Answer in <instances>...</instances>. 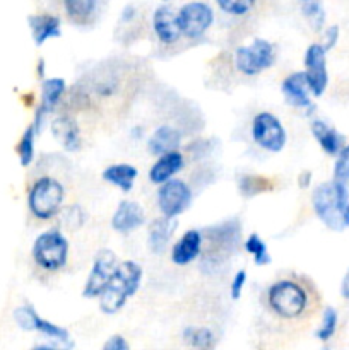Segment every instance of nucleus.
Returning <instances> with one entry per match:
<instances>
[{
    "label": "nucleus",
    "instance_id": "obj_1",
    "mask_svg": "<svg viewBox=\"0 0 349 350\" xmlns=\"http://www.w3.org/2000/svg\"><path fill=\"white\" fill-rule=\"evenodd\" d=\"M311 207L325 228L342 232L346 208L349 207V187L334 180L322 181L311 191Z\"/></svg>",
    "mask_w": 349,
    "mask_h": 350
},
{
    "label": "nucleus",
    "instance_id": "obj_2",
    "mask_svg": "<svg viewBox=\"0 0 349 350\" xmlns=\"http://www.w3.org/2000/svg\"><path fill=\"white\" fill-rule=\"evenodd\" d=\"M142 267L132 260L118 263L105 293L99 296V310L105 314H116L123 310L127 301L135 296L142 284Z\"/></svg>",
    "mask_w": 349,
    "mask_h": 350
},
{
    "label": "nucleus",
    "instance_id": "obj_3",
    "mask_svg": "<svg viewBox=\"0 0 349 350\" xmlns=\"http://www.w3.org/2000/svg\"><path fill=\"white\" fill-rule=\"evenodd\" d=\"M310 297L305 287L296 280L281 279L267 289V304L276 317L283 320H296L307 311Z\"/></svg>",
    "mask_w": 349,
    "mask_h": 350
},
{
    "label": "nucleus",
    "instance_id": "obj_4",
    "mask_svg": "<svg viewBox=\"0 0 349 350\" xmlns=\"http://www.w3.org/2000/svg\"><path fill=\"white\" fill-rule=\"evenodd\" d=\"M65 188L57 178L40 176L27 190V208L38 221H51L62 211Z\"/></svg>",
    "mask_w": 349,
    "mask_h": 350
},
{
    "label": "nucleus",
    "instance_id": "obj_5",
    "mask_svg": "<svg viewBox=\"0 0 349 350\" xmlns=\"http://www.w3.org/2000/svg\"><path fill=\"white\" fill-rule=\"evenodd\" d=\"M68 239L60 229H47L36 236L31 248V256L38 269L44 272H58L68 262Z\"/></svg>",
    "mask_w": 349,
    "mask_h": 350
},
{
    "label": "nucleus",
    "instance_id": "obj_6",
    "mask_svg": "<svg viewBox=\"0 0 349 350\" xmlns=\"http://www.w3.org/2000/svg\"><path fill=\"white\" fill-rule=\"evenodd\" d=\"M276 62V50L270 41L255 38L248 46H240L235 51V67L243 75L255 77L270 68Z\"/></svg>",
    "mask_w": 349,
    "mask_h": 350
},
{
    "label": "nucleus",
    "instance_id": "obj_7",
    "mask_svg": "<svg viewBox=\"0 0 349 350\" xmlns=\"http://www.w3.org/2000/svg\"><path fill=\"white\" fill-rule=\"evenodd\" d=\"M252 139L266 152L279 154L286 147L287 133L274 113L260 111L252 120Z\"/></svg>",
    "mask_w": 349,
    "mask_h": 350
},
{
    "label": "nucleus",
    "instance_id": "obj_8",
    "mask_svg": "<svg viewBox=\"0 0 349 350\" xmlns=\"http://www.w3.org/2000/svg\"><path fill=\"white\" fill-rule=\"evenodd\" d=\"M14 321L17 327L24 332H38L43 337L51 338V340L58 342V344H70V334L67 328L60 327V325L53 323L50 320H44L43 317L38 314L31 304H21L14 310Z\"/></svg>",
    "mask_w": 349,
    "mask_h": 350
},
{
    "label": "nucleus",
    "instance_id": "obj_9",
    "mask_svg": "<svg viewBox=\"0 0 349 350\" xmlns=\"http://www.w3.org/2000/svg\"><path fill=\"white\" fill-rule=\"evenodd\" d=\"M156 202L163 217L177 219L192 205V190L183 180L173 178L157 188Z\"/></svg>",
    "mask_w": 349,
    "mask_h": 350
},
{
    "label": "nucleus",
    "instance_id": "obj_10",
    "mask_svg": "<svg viewBox=\"0 0 349 350\" xmlns=\"http://www.w3.org/2000/svg\"><path fill=\"white\" fill-rule=\"evenodd\" d=\"M118 263V258H116L112 250H101L96 255L91 270H89L88 279L84 282V289H82V297L84 299H99V296L108 287Z\"/></svg>",
    "mask_w": 349,
    "mask_h": 350
},
{
    "label": "nucleus",
    "instance_id": "obj_11",
    "mask_svg": "<svg viewBox=\"0 0 349 350\" xmlns=\"http://www.w3.org/2000/svg\"><path fill=\"white\" fill-rule=\"evenodd\" d=\"M305 77L313 98H322L328 88V68L327 51L320 43H311L305 50L303 57Z\"/></svg>",
    "mask_w": 349,
    "mask_h": 350
},
{
    "label": "nucleus",
    "instance_id": "obj_12",
    "mask_svg": "<svg viewBox=\"0 0 349 350\" xmlns=\"http://www.w3.org/2000/svg\"><path fill=\"white\" fill-rule=\"evenodd\" d=\"M177 14L181 36L188 38V40L202 38L214 23V10L205 2L185 3Z\"/></svg>",
    "mask_w": 349,
    "mask_h": 350
},
{
    "label": "nucleus",
    "instance_id": "obj_13",
    "mask_svg": "<svg viewBox=\"0 0 349 350\" xmlns=\"http://www.w3.org/2000/svg\"><path fill=\"white\" fill-rule=\"evenodd\" d=\"M67 91V82L62 77H44L41 81V101L38 105L36 111H34V120L33 126L36 129V132L40 133L41 125H43V120L50 115L51 111H55L58 105H60L62 98L65 96Z\"/></svg>",
    "mask_w": 349,
    "mask_h": 350
},
{
    "label": "nucleus",
    "instance_id": "obj_14",
    "mask_svg": "<svg viewBox=\"0 0 349 350\" xmlns=\"http://www.w3.org/2000/svg\"><path fill=\"white\" fill-rule=\"evenodd\" d=\"M204 250V236L198 229H188L171 246V262L178 267L194 263Z\"/></svg>",
    "mask_w": 349,
    "mask_h": 350
},
{
    "label": "nucleus",
    "instance_id": "obj_15",
    "mask_svg": "<svg viewBox=\"0 0 349 350\" xmlns=\"http://www.w3.org/2000/svg\"><path fill=\"white\" fill-rule=\"evenodd\" d=\"M144 222H146V212L135 200H122L112 215L113 231L120 234H130L135 229L142 228Z\"/></svg>",
    "mask_w": 349,
    "mask_h": 350
},
{
    "label": "nucleus",
    "instance_id": "obj_16",
    "mask_svg": "<svg viewBox=\"0 0 349 350\" xmlns=\"http://www.w3.org/2000/svg\"><path fill=\"white\" fill-rule=\"evenodd\" d=\"M50 130L58 146L67 152H77L81 149V129L74 116L58 115L51 120Z\"/></svg>",
    "mask_w": 349,
    "mask_h": 350
},
{
    "label": "nucleus",
    "instance_id": "obj_17",
    "mask_svg": "<svg viewBox=\"0 0 349 350\" xmlns=\"http://www.w3.org/2000/svg\"><path fill=\"white\" fill-rule=\"evenodd\" d=\"M281 91H283V96L293 108L308 109V111L313 108L311 92L303 70L293 72V74L287 75L283 81V84H281Z\"/></svg>",
    "mask_w": 349,
    "mask_h": 350
},
{
    "label": "nucleus",
    "instance_id": "obj_18",
    "mask_svg": "<svg viewBox=\"0 0 349 350\" xmlns=\"http://www.w3.org/2000/svg\"><path fill=\"white\" fill-rule=\"evenodd\" d=\"M153 29L163 44H174L181 38L178 14L170 5H159L154 10Z\"/></svg>",
    "mask_w": 349,
    "mask_h": 350
},
{
    "label": "nucleus",
    "instance_id": "obj_19",
    "mask_svg": "<svg viewBox=\"0 0 349 350\" xmlns=\"http://www.w3.org/2000/svg\"><path fill=\"white\" fill-rule=\"evenodd\" d=\"M310 130L313 139L317 140V144L320 146V149L324 150L327 156L335 157L342 150V147L346 146V139L337 129H334L332 125H328L327 122L320 118L311 120Z\"/></svg>",
    "mask_w": 349,
    "mask_h": 350
},
{
    "label": "nucleus",
    "instance_id": "obj_20",
    "mask_svg": "<svg viewBox=\"0 0 349 350\" xmlns=\"http://www.w3.org/2000/svg\"><path fill=\"white\" fill-rule=\"evenodd\" d=\"M185 159L183 154L180 150H173V152L163 154L156 159V163L151 166L149 170V180L151 183L161 187L166 181L177 178V174L183 170Z\"/></svg>",
    "mask_w": 349,
    "mask_h": 350
},
{
    "label": "nucleus",
    "instance_id": "obj_21",
    "mask_svg": "<svg viewBox=\"0 0 349 350\" xmlns=\"http://www.w3.org/2000/svg\"><path fill=\"white\" fill-rule=\"evenodd\" d=\"M31 36L36 46H43L48 40L62 36V23L57 16L51 14H34L27 19Z\"/></svg>",
    "mask_w": 349,
    "mask_h": 350
},
{
    "label": "nucleus",
    "instance_id": "obj_22",
    "mask_svg": "<svg viewBox=\"0 0 349 350\" xmlns=\"http://www.w3.org/2000/svg\"><path fill=\"white\" fill-rule=\"evenodd\" d=\"M181 146V132L171 125H161L151 133L147 139V149L153 156L159 157L163 154L178 150Z\"/></svg>",
    "mask_w": 349,
    "mask_h": 350
},
{
    "label": "nucleus",
    "instance_id": "obj_23",
    "mask_svg": "<svg viewBox=\"0 0 349 350\" xmlns=\"http://www.w3.org/2000/svg\"><path fill=\"white\" fill-rule=\"evenodd\" d=\"M178 228L177 219L170 217H157L149 224V232H147V246L153 253L159 255L168 245L171 243V238L174 236V231Z\"/></svg>",
    "mask_w": 349,
    "mask_h": 350
},
{
    "label": "nucleus",
    "instance_id": "obj_24",
    "mask_svg": "<svg viewBox=\"0 0 349 350\" xmlns=\"http://www.w3.org/2000/svg\"><path fill=\"white\" fill-rule=\"evenodd\" d=\"M101 176L106 183L113 185L118 190H122L123 193H129L133 188V185H135L137 176H139V170L135 166H132V164L116 163L105 167Z\"/></svg>",
    "mask_w": 349,
    "mask_h": 350
},
{
    "label": "nucleus",
    "instance_id": "obj_25",
    "mask_svg": "<svg viewBox=\"0 0 349 350\" xmlns=\"http://www.w3.org/2000/svg\"><path fill=\"white\" fill-rule=\"evenodd\" d=\"M183 342L194 350H212L216 345V335L207 327H187L181 334Z\"/></svg>",
    "mask_w": 349,
    "mask_h": 350
},
{
    "label": "nucleus",
    "instance_id": "obj_26",
    "mask_svg": "<svg viewBox=\"0 0 349 350\" xmlns=\"http://www.w3.org/2000/svg\"><path fill=\"white\" fill-rule=\"evenodd\" d=\"M36 137L38 132L36 129L31 125L26 126V130L21 135L19 144H17V157H19V163L23 167H29L34 161V154H36Z\"/></svg>",
    "mask_w": 349,
    "mask_h": 350
},
{
    "label": "nucleus",
    "instance_id": "obj_27",
    "mask_svg": "<svg viewBox=\"0 0 349 350\" xmlns=\"http://www.w3.org/2000/svg\"><path fill=\"white\" fill-rule=\"evenodd\" d=\"M243 248H245V252L252 256L253 263H255L257 267H266L272 262L269 248H267V243L263 241L257 232H252V234L246 236L245 243H243Z\"/></svg>",
    "mask_w": 349,
    "mask_h": 350
},
{
    "label": "nucleus",
    "instance_id": "obj_28",
    "mask_svg": "<svg viewBox=\"0 0 349 350\" xmlns=\"http://www.w3.org/2000/svg\"><path fill=\"white\" fill-rule=\"evenodd\" d=\"M339 327V313L334 306H327L322 313V321L318 325L317 332H315V337L322 344H327L334 338V335L337 334Z\"/></svg>",
    "mask_w": 349,
    "mask_h": 350
},
{
    "label": "nucleus",
    "instance_id": "obj_29",
    "mask_svg": "<svg viewBox=\"0 0 349 350\" xmlns=\"http://www.w3.org/2000/svg\"><path fill=\"white\" fill-rule=\"evenodd\" d=\"M99 0H64V7L67 16L75 23H84L91 19L98 7Z\"/></svg>",
    "mask_w": 349,
    "mask_h": 350
},
{
    "label": "nucleus",
    "instance_id": "obj_30",
    "mask_svg": "<svg viewBox=\"0 0 349 350\" xmlns=\"http://www.w3.org/2000/svg\"><path fill=\"white\" fill-rule=\"evenodd\" d=\"M270 188H272V183L259 174H243L238 180V190L243 197H255L263 191H269Z\"/></svg>",
    "mask_w": 349,
    "mask_h": 350
},
{
    "label": "nucleus",
    "instance_id": "obj_31",
    "mask_svg": "<svg viewBox=\"0 0 349 350\" xmlns=\"http://www.w3.org/2000/svg\"><path fill=\"white\" fill-rule=\"evenodd\" d=\"M332 180L349 187V142L335 156L334 167H332Z\"/></svg>",
    "mask_w": 349,
    "mask_h": 350
},
{
    "label": "nucleus",
    "instance_id": "obj_32",
    "mask_svg": "<svg viewBox=\"0 0 349 350\" xmlns=\"http://www.w3.org/2000/svg\"><path fill=\"white\" fill-rule=\"evenodd\" d=\"M301 12L307 17L308 23L311 24L315 31H322L325 26V9L322 5V2H313V3H303L301 5Z\"/></svg>",
    "mask_w": 349,
    "mask_h": 350
},
{
    "label": "nucleus",
    "instance_id": "obj_33",
    "mask_svg": "<svg viewBox=\"0 0 349 350\" xmlns=\"http://www.w3.org/2000/svg\"><path fill=\"white\" fill-rule=\"evenodd\" d=\"M257 0H216L219 9L229 16H245L253 9Z\"/></svg>",
    "mask_w": 349,
    "mask_h": 350
},
{
    "label": "nucleus",
    "instance_id": "obj_34",
    "mask_svg": "<svg viewBox=\"0 0 349 350\" xmlns=\"http://www.w3.org/2000/svg\"><path fill=\"white\" fill-rule=\"evenodd\" d=\"M246 279H248V275H246L245 270H238V272L233 275L231 284H229V296H231L233 301H238L240 297H242L246 286Z\"/></svg>",
    "mask_w": 349,
    "mask_h": 350
},
{
    "label": "nucleus",
    "instance_id": "obj_35",
    "mask_svg": "<svg viewBox=\"0 0 349 350\" xmlns=\"http://www.w3.org/2000/svg\"><path fill=\"white\" fill-rule=\"evenodd\" d=\"M339 36H341V29L337 24H332L324 31V43H320L325 48V51H331L339 43Z\"/></svg>",
    "mask_w": 349,
    "mask_h": 350
},
{
    "label": "nucleus",
    "instance_id": "obj_36",
    "mask_svg": "<svg viewBox=\"0 0 349 350\" xmlns=\"http://www.w3.org/2000/svg\"><path fill=\"white\" fill-rule=\"evenodd\" d=\"M101 350H130V345L123 335H112V337L103 344Z\"/></svg>",
    "mask_w": 349,
    "mask_h": 350
},
{
    "label": "nucleus",
    "instance_id": "obj_37",
    "mask_svg": "<svg viewBox=\"0 0 349 350\" xmlns=\"http://www.w3.org/2000/svg\"><path fill=\"white\" fill-rule=\"evenodd\" d=\"M341 296L344 301H349V269L346 270L344 277L341 280Z\"/></svg>",
    "mask_w": 349,
    "mask_h": 350
},
{
    "label": "nucleus",
    "instance_id": "obj_38",
    "mask_svg": "<svg viewBox=\"0 0 349 350\" xmlns=\"http://www.w3.org/2000/svg\"><path fill=\"white\" fill-rule=\"evenodd\" d=\"M133 16H135V9H133L132 5H129V7H125V9H123V16L122 17L125 21H130Z\"/></svg>",
    "mask_w": 349,
    "mask_h": 350
},
{
    "label": "nucleus",
    "instance_id": "obj_39",
    "mask_svg": "<svg viewBox=\"0 0 349 350\" xmlns=\"http://www.w3.org/2000/svg\"><path fill=\"white\" fill-rule=\"evenodd\" d=\"M310 178H311V173H308V171H307V173L301 174V181H300L301 187L307 188L308 187V181H310Z\"/></svg>",
    "mask_w": 349,
    "mask_h": 350
},
{
    "label": "nucleus",
    "instance_id": "obj_40",
    "mask_svg": "<svg viewBox=\"0 0 349 350\" xmlns=\"http://www.w3.org/2000/svg\"><path fill=\"white\" fill-rule=\"evenodd\" d=\"M29 350H65L60 347H53V345H36V347L29 349Z\"/></svg>",
    "mask_w": 349,
    "mask_h": 350
},
{
    "label": "nucleus",
    "instance_id": "obj_41",
    "mask_svg": "<svg viewBox=\"0 0 349 350\" xmlns=\"http://www.w3.org/2000/svg\"><path fill=\"white\" fill-rule=\"evenodd\" d=\"M344 226L349 228V207L346 208V214H344Z\"/></svg>",
    "mask_w": 349,
    "mask_h": 350
},
{
    "label": "nucleus",
    "instance_id": "obj_42",
    "mask_svg": "<svg viewBox=\"0 0 349 350\" xmlns=\"http://www.w3.org/2000/svg\"><path fill=\"white\" fill-rule=\"evenodd\" d=\"M301 2V5H303V3H313V2H322V0H300Z\"/></svg>",
    "mask_w": 349,
    "mask_h": 350
}]
</instances>
